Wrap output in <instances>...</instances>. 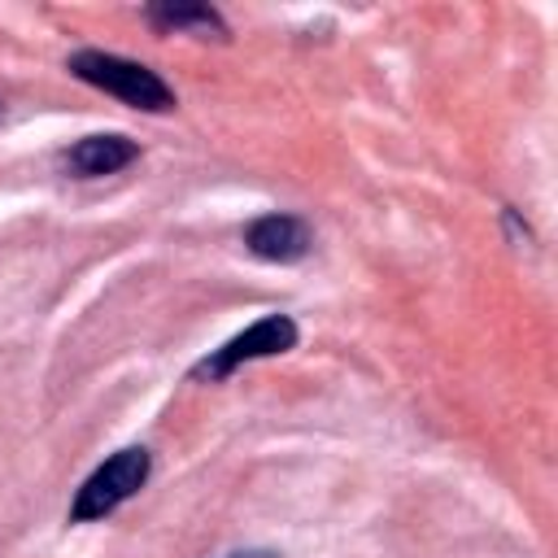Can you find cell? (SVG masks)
<instances>
[{
    "mask_svg": "<svg viewBox=\"0 0 558 558\" xmlns=\"http://www.w3.org/2000/svg\"><path fill=\"white\" fill-rule=\"evenodd\" d=\"M70 74L109 92V96H118L131 109H144V113L174 109V92L161 83L157 70H148L140 61H126V57H113V52H100V48H83V52L70 57Z\"/></svg>",
    "mask_w": 558,
    "mask_h": 558,
    "instance_id": "obj_1",
    "label": "cell"
},
{
    "mask_svg": "<svg viewBox=\"0 0 558 558\" xmlns=\"http://www.w3.org/2000/svg\"><path fill=\"white\" fill-rule=\"evenodd\" d=\"M135 157H140V144L126 135H87L65 153V166L78 179H100V174H118Z\"/></svg>",
    "mask_w": 558,
    "mask_h": 558,
    "instance_id": "obj_5",
    "label": "cell"
},
{
    "mask_svg": "<svg viewBox=\"0 0 558 558\" xmlns=\"http://www.w3.org/2000/svg\"><path fill=\"white\" fill-rule=\"evenodd\" d=\"M148 22L157 31H192V35H218V39L227 35L222 17L209 4H153Z\"/></svg>",
    "mask_w": 558,
    "mask_h": 558,
    "instance_id": "obj_6",
    "label": "cell"
},
{
    "mask_svg": "<svg viewBox=\"0 0 558 558\" xmlns=\"http://www.w3.org/2000/svg\"><path fill=\"white\" fill-rule=\"evenodd\" d=\"M231 558H279V554H270V549H244V554H231Z\"/></svg>",
    "mask_w": 558,
    "mask_h": 558,
    "instance_id": "obj_7",
    "label": "cell"
},
{
    "mask_svg": "<svg viewBox=\"0 0 558 558\" xmlns=\"http://www.w3.org/2000/svg\"><path fill=\"white\" fill-rule=\"evenodd\" d=\"M296 344V323L288 314H266L257 318L248 331L231 336L222 349H214L209 357H201L192 366V379H227L231 371H240L244 362H257V357H279Z\"/></svg>",
    "mask_w": 558,
    "mask_h": 558,
    "instance_id": "obj_3",
    "label": "cell"
},
{
    "mask_svg": "<svg viewBox=\"0 0 558 558\" xmlns=\"http://www.w3.org/2000/svg\"><path fill=\"white\" fill-rule=\"evenodd\" d=\"M148 466H153L148 449H140V445L118 449L109 462H100V466L83 480V488H78V497H74V506H70V523H92V519L113 514L122 501H131V497L144 488Z\"/></svg>",
    "mask_w": 558,
    "mask_h": 558,
    "instance_id": "obj_2",
    "label": "cell"
},
{
    "mask_svg": "<svg viewBox=\"0 0 558 558\" xmlns=\"http://www.w3.org/2000/svg\"><path fill=\"white\" fill-rule=\"evenodd\" d=\"M244 244L262 262H301L310 253L314 235H310L305 218H296V214H262L257 222H248Z\"/></svg>",
    "mask_w": 558,
    "mask_h": 558,
    "instance_id": "obj_4",
    "label": "cell"
}]
</instances>
